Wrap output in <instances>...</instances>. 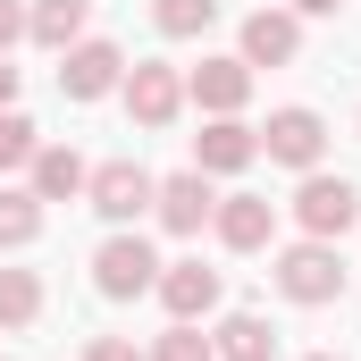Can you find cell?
Segmentation results:
<instances>
[{"mask_svg": "<svg viewBox=\"0 0 361 361\" xmlns=\"http://www.w3.org/2000/svg\"><path fill=\"white\" fill-rule=\"evenodd\" d=\"M210 210H219V193H210L202 169H177V177H160V193H152V219H160L169 235H202Z\"/></svg>", "mask_w": 361, "mask_h": 361, "instance_id": "obj_9", "label": "cell"}, {"mask_svg": "<svg viewBox=\"0 0 361 361\" xmlns=\"http://www.w3.org/2000/svg\"><path fill=\"white\" fill-rule=\"evenodd\" d=\"M25 169H34V185H25L34 202H76V193H85V177H92V169L76 160V152H68V143H42Z\"/></svg>", "mask_w": 361, "mask_h": 361, "instance_id": "obj_14", "label": "cell"}, {"mask_svg": "<svg viewBox=\"0 0 361 361\" xmlns=\"http://www.w3.org/2000/svg\"><path fill=\"white\" fill-rule=\"evenodd\" d=\"M311 361H336V353H311Z\"/></svg>", "mask_w": 361, "mask_h": 361, "instance_id": "obj_26", "label": "cell"}, {"mask_svg": "<svg viewBox=\"0 0 361 361\" xmlns=\"http://www.w3.org/2000/svg\"><path fill=\"white\" fill-rule=\"evenodd\" d=\"M85 17H92V0H34L25 8V34L42 51H68V42H85Z\"/></svg>", "mask_w": 361, "mask_h": 361, "instance_id": "obj_15", "label": "cell"}, {"mask_svg": "<svg viewBox=\"0 0 361 361\" xmlns=\"http://www.w3.org/2000/svg\"><path fill=\"white\" fill-rule=\"evenodd\" d=\"M17 34H25V0H0V59H8Z\"/></svg>", "mask_w": 361, "mask_h": 361, "instance_id": "obj_23", "label": "cell"}, {"mask_svg": "<svg viewBox=\"0 0 361 361\" xmlns=\"http://www.w3.org/2000/svg\"><path fill=\"white\" fill-rule=\"evenodd\" d=\"M143 361H219V345H210L193 319H177V328H169V336H160V345H152Z\"/></svg>", "mask_w": 361, "mask_h": 361, "instance_id": "obj_21", "label": "cell"}, {"mask_svg": "<svg viewBox=\"0 0 361 361\" xmlns=\"http://www.w3.org/2000/svg\"><path fill=\"white\" fill-rule=\"evenodd\" d=\"M92 286H101L109 302H135V294H152V286H160V252H152L135 227H118V235L92 252Z\"/></svg>", "mask_w": 361, "mask_h": 361, "instance_id": "obj_2", "label": "cell"}, {"mask_svg": "<svg viewBox=\"0 0 361 361\" xmlns=\"http://www.w3.org/2000/svg\"><path fill=\"white\" fill-rule=\"evenodd\" d=\"M210 345H219V361H277V328L261 319V311H235Z\"/></svg>", "mask_w": 361, "mask_h": 361, "instance_id": "obj_16", "label": "cell"}, {"mask_svg": "<svg viewBox=\"0 0 361 361\" xmlns=\"http://www.w3.org/2000/svg\"><path fill=\"white\" fill-rule=\"evenodd\" d=\"M261 152H269L277 169H319V152H328V126H319V109H269V126H261Z\"/></svg>", "mask_w": 361, "mask_h": 361, "instance_id": "obj_7", "label": "cell"}, {"mask_svg": "<svg viewBox=\"0 0 361 361\" xmlns=\"http://www.w3.org/2000/svg\"><path fill=\"white\" fill-rule=\"evenodd\" d=\"M34 235H42V202L34 193H0V252H17Z\"/></svg>", "mask_w": 361, "mask_h": 361, "instance_id": "obj_19", "label": "cell"}, {"mask_svg": "<svg viewBox=\"0 0 361 361\" xmlns=\"http://www.w3.org/2000/svg\"><path fill=\"white\" fill-rule=\"evenodd\" d=\"M126 85V51H118V42H68V51H59V92H68V101H101V92H118Z\"/></svg>", "mask_w": 361, "mask_h": 361, "instance_id": "obj_6", "label": "cell"}, {"mask_svg": "<svg viewBox=\"0 0 361 361\" xmlns=\"http://www.w3.org/2000/svg\"><path fill=\"white\" fill-rule=\"evenodd\" d=\"M294 219H302V235L336 244V235H345V227L361 219V193H353L345 177H319V169H311V177L294 185Z\"/></svg>", "mask_w": 361, "mask_h": 361, "instance_id": "obj_4", "label": "cell"}, {"mask_svg": "<svg viewBox=\"0 0 361 361\" xmlns=\"http://www.w3.org/2000/svg\"><path fill=\"white\" fill-rule=\"evenodd\" d=\"M0 109H17V68L0 59Z\"/></svg>", "mask_w": 361, "mask_h": 361, "instance_id": "obj_25", "label": "cell"}, {"mask_svg": "<svg viewBox=\"0 0 361 361\" xmlns=\"http://www.w3.org/2000/svg\"><path fill=\"white\" fill-rule=\"evenodd\" d=\"M118 92H126V118L135 126H177V109H185V76L169 59H135Z\"/></svg>", "mask_w": 361, "mask_h": 361, "instance_id": "obj_5", "label": "cell"}, {"mask_svg": "<svg viewBox=\"0 0 361 361\" xmlns=\"http://www.w3.org/2000/svg\"><path fill=\"white\" fill-rule=\"evenodd\" d=\"M210 227H219L227 252H261V244L277 235V202H261V193H227V202L210 210Z\"/></svg>", "mask_w": 361, "mask_h": 361, "instance_id": "obj_12", "label": "cell"}, {"mask_svg": "<svg viewBox=\"0 0 361 361\" xmlns=\"http://www.w3.org/2000/svg\"><path fill=\"white\" fill-rule=\"evenodd\" d=\"M152 193H160V177L135 169V160H101V169L85 177V202L109 219V227H135V219L152 210Z\"/></svg>", "mask_w": 361, "mask_h": 361, "instance_id": "obj_3", "label": "cell"}, {"mask_svg": "<svg viewBox=\"0 0 361 361\" xmlns=\"http://www.w3.org/2000/svg\"><path fill=\"white\" fill-rule=\"evenodd\" d=\"M42 152V135H34V118L25 109H0V169H25Z\"/></svg>", "mask_w": 361, "mask_h": 361, "instance_id": "obj_20", "label": "cell"}, {"mask_svg": "<svg viewBox=\"0 0 361 361\" xmlns=\"http://www.w3.org/2000/svg\"><path fill=\"white\" fill-rule=\"evenodd\" d=\"M34 319H42V277L0 269V328H34Z\"/></svg>", "mask_w": 361, "mask_h": 361, "instance_id": "obj_17", "label": "cell"}, {"mask_svg": "<svg viewBox=\"0 0 361 361\" xmlns=\"http://www.w3.org/2000/svg\"><path fill=\"white\" fill-rule=\"evenodd\" d=\"M294 51H302V17L294 8H252L244 17V51H235L244 68H286Z\"/></svg>", "mask_w": 361, "mask_h": 361, "instance_id": "obj_10", "label": "cell"}, {"mask_svg": "<svg viewBox=\"0 0 361 361\" xmlns=\"http://www.w3.org/2000/svg\"><path fill=\"white\" fill-rule=\"evenodd\" d=\"M345 0H294V17H336Z\"/></svg>", "mask_w": 361, "mask_h": 361, "instance_id": "obj_24", "label": "cell"}, {"mask_svg": "<svg viewBox=\"0 0 361 361\" xmlns=\"http://www.w3.org/2000/svg\"><path fill=\"white\" fill-rule=\"evenodd\" d=\"M261 160V126H244V118H210L202 135H193V169L202 177H235V169H252Z\"/></svg>", "mask_w": 361, "mask_h": 361, "instance_id": "obj_8", "label": "cell"}, {"mask_svg": "<svg viewBox=\"0 0 361 361\" xmlns=\"http://www.w3.org/2000/svg\"><path fill=\"white\" fill-rule=\"evenodd\" d=\"M210 17H219V0H152V25L185 42V34H210Z\"/></svg>", "mask_w": 361, "mask_h": 361, "instance_id": "obj_18", "label": "cell"}, {"mask_svg": "<svg viewBox=\"0 0 361 361\" xmlns=\"http://www.w3.org/2000/svg\"><path fill=\"white\" fill-rule=\"evenodd\" d=\"M85 361H143V353H135L126 336H92V345H85Z\"/></svg>", "mask_w": 361, "mask_h": 361, "instance_id": "obj_22", "label": "cell"}, {"mask_svg": "<svg viewBox=\"0 0 361 361\" xmlns=\"http://www.w3.org/2000/svg\"><path fill=\"white\" fill-rule=\"evenodd\" d=\"M185 101L210 109V118H235V109L252 101V68H244V59H202V68L185 76Z\"/></svg>", "mask_w": 361, "mask_h": 361, "instance_id": "obj_11", "label": "cell"}, {"mask_svg": "<svg viewBox=\"0 0 361 361\" xmlns=\"http://www.w3.org/2000/svg\"><path fill=\"white\" fill-rule=\"evenodd\" d=\"M160 302H169V319H202V311H219V269H202V261H160V286H152Z\"/></svg>", "mask_w": 361, "mask_h": 361, "instance_id": "obj_13", "label": "cell"}, {"mask_svg": "<svg viewBox=\"0 0 361 361\" xmlns=\"http://www.w3.org/2000/svg\"><path fill=\"white\" fill-rule=\"evenodd\" d=\"M269 277H277V294H286V302H336V294H345V261H336V244H319V235L286 244Z\"/></svg>", "mask_w": 361, "mask_h": 361, "instance_id": "obj_1", "label": "cell"}]
</instances>
